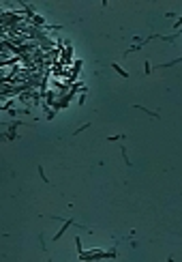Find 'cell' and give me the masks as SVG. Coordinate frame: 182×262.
<instances>
[{"instance_id":"4","label":"cell","mask_w":182,"mask_h":262,"mask_svg":"<svg viewBox=\"0 0 182 262\" xmlns=\"http://www.w3.org/2000/svg\"><path fill=\"white\" fill-rule=\"evenodd\" d=\"M144 69H146V75L152 71V65H150V60H146V65H144Z\"/></svg>"},{"instance_id":"2","label":"cell","mask_w":182,"mask_h":262,"mask_svg":"<svg viewBox=\"0 0 182 262\" xmlns=\"http://www.w3.org/2000/svg\"><path fill=\"white\" fill-rule=\"evenodd\" d=\"M111 67H114V71H116V73H118L120 78H124V80H129V73H127V71H124V69H122V67H120L118 62H111Z\"/></svg>"},{"instance_id":"5","label":"cell","mask_w":182,"mask_h":262,"mask_svg":"<svg viewBox=\"0 0 182 262\" xmlns=\"http://www.w3.org/2000/svg\"><path fill=\"white\" fill-rule=\"evenodd\" d=\"M39 174H41V178H43L45 183H49V180H47V176H45V172H43V168H41V166H39Z\"/></svg>"},{"instance_id":"1","label":"cell","mask_w":182,"mask_h":262,"mask_svg":"<svg viewBox=\"0 0 182 262\" xmlns=\"http://www.w3.org/2000/svg\"><path fill=\"white\" fill-rule=\"evenodd\" d=\"M69 226H77V223H75V219H67V221H64V226H62V228L58 230V234H54V241H58V239H60V236L64 234V230H67Z\"/></svg>"},{"instance_id":"3","label":"cell","mask_w":182,"mask_h":262,"mask_svg":"<svg viewBox=\"0 0 182 262\" xmlns=\"http://www.w3.org/2000/svg\"><path fill=\"white\" fill-rule=\"evenodd\" d=\"M135 108H137V110H141V112H146L148 116H154V118H159V116H161L159 112H152V110H148V108H144V105H135Z\"/></svg>"}]
</instances>
